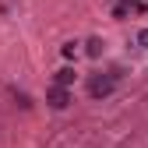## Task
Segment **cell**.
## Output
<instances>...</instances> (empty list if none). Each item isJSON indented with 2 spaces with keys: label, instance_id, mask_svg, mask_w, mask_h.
I'll list each match as a JSON object with an SVG mask.
<instances>
[{
  "label": "cell",
  "instance_id": "obj_1",
  "mask_svg": "<svg viewBox=\"0 0 148 148\" xmlns=\"http://www.w3.org/2000/svg\"><path fill=\"white\" fill-rule=\"evenodd\" d=\"M116 78H120V71H109V74H95V78L88 81V95H92V99H106L109 92L116 88Z\"/></svg>",
  "mask_w": 148,
  "mask_h": 148
},
{
  "label": "cell",
  "instance_id": "obj_2",
  "mask_svg": "<svg viewBox=\"0 0 148 148\" xmlns=\"http://www.w3.org/2000/svg\"><path fill=\"white\" fill-rule=\"evenodd\" d=\"M46 102H49L53 109H67V106H71V92H67V85H53V88L46 92Z\"/></svg>",
  "mask_w": 148,
  "mask_h": 148
},
{
  "label": "cell",
  "instance_id": "obj_3",
  "mask_svg": "<svg viewBox=\"0 0 148 148\" xmlns=\"http://www.w3.org/2000/svg\"><path fill=\"white\" fill-rule=\"evenodd\" d=\"M53 81H57V85H74V71L71 67H60L57 74H53Z\"/></svg>",
  "mask_w": 148,
  "mask_h": 148
},
{
  "label": "cell",
  "instance_id": "obj_4",
  "mask_svg": "<svg viewBox=\"0 0 148 148\" xmlns=\"http://www.w3.org/2000/svg\"><path fill=\"white\" fill-rule=\"evenodd\" d=\"M85 46H88V57H99L102 53V39H88Z\"/></svg>",
  "mask_w": 148,
  "mask_h": 148
},
{
  "label": "cell",
  "instance_id": "obj_5",
  "mask_svg": "<svg viewBox=\"0 0 148 148\" xmlns=\"http://www.w3.org/2000/svg\"><path fill=\"white\" fill-rule=\"evenodd\" d=\"M60 53H64V57H74V53H78V42H64Z\"/></svg>",
  "mask_w": 148,
  "mask_h": 148
},
{
  "label": "cell",
  "instance_id": "obj_6",
  "mask_svg": "<svg viewBox=\"0 0 148 148\" xmlns=\"http://www.w3.org/2000/svg\"><path fill=\"white\" fill-rule=\"evenodd\" d=\"M127 11H131V7H127V4H123V0H120V4L113 7V18H127Z\"/></svg>",
  "mask_w": 148,
  "mask_h": 148
},
{
  "label": "cell",
  "instance_id": "obj_7",
  "mask_svg": "<svg viewBox=\"0 0 148 148\" xmlns=\"http://www.w3.org/2000/svg\"><path fill=\"white\" fill-rule=\"evenodd\" d=\"M14 99H18V106H25V109L32 106V102H28V95H25V92H18V88H14Z\"/></svg>",
  "mask_w": 148,
  "mask_h": 148
},
{
  "label": "cell",
  "instance_id": "obj_8",
  "mask_svg": "<svg viewBox=\"0 0 148 148\" xmlns=\"http://www.w3.org/2000/svg\"><path fill=\"white\" fill-rule=\"evenodd\" d=\"M138 46H145V49H148V28H141V32H138Z\"/></svg>",
  "mask_w": 148,
  "mask_h": 148
},
{
  "label": "cell",
  "instance_id": "obj_9",
  "mask_svg": "<svg viewBox=\"0 0 148 148\" xmlns=\"http://www.w3.org/2000/svg\"><path fill=\"white\" fill-rule=\"evenodd\" d=\"M123 4H134V7H138V4H141V0H123Z\"/></svg>",
  "mask_w": 148,
  "mask_h": 148
}]
</instances>
